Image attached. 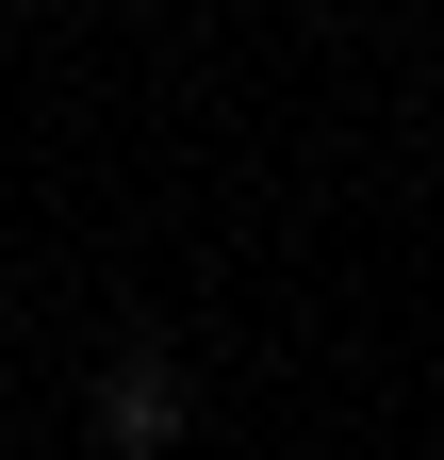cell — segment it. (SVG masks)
<instances>
[{"label":"cell","instance_id":"1","mask_svg":"<svg viewBox=\"0 0 444 460\" xmlns=\"http://www.w3.org/2000/svg\"><path fill=\"white\" fill-rule=\"evenodd\" d=\"M99 444H132V460L182 444V362H164V345H132V362L99 378Z\"/></svg>","mask_w":444,"mask_h":460}]
</instances>
